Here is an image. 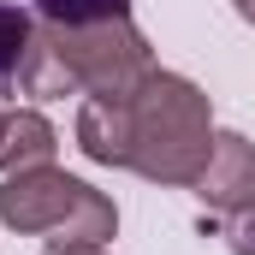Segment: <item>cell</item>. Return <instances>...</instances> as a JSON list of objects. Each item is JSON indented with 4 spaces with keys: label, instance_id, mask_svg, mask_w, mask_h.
I'll list each match as a JSON object with an SVG mask.
<instances>
[{
    "label": "cell",
    "instance_id": "1",
    "mask_svg": "<svg viewBox=\"0 0 255 255\" xmlns=\"http://www.w3.org/2000/svg\"><path fill=\"white\" fill-rule=\"evenodd\" d=\"M77 148L95 166H130L148 184L190 190L214 154V107L178 71H148L125 101L89 95L77 107Z\"/></svg>",
    "mask_w": 255,
    "mask_h": 255
},
{
    "label": "cell",
    "instance_id": "2",
    "mask_svg": "<svg viewBox=\"0 0 255 255\" xmlns=\"http://www.w3.org/2000/svg\"><path fill=\"white\" fill-rule=\"evenodd\" d=\"M148 71H154V48H148V36L130 18H107V24H36L18 83L30 95H42V101H60V95L125 101Z\"/></svg>",
    "mask_w": 255,
    "mask_h": 255
},
{
    "label": "cell",
    "instance_id": "3",
    "mask_svg": "<svg viewBox=\"0 0 255 255\" xmlns=\"http://www.w3.org/2000/svg\"><path fill=\"white\" fill-rule=\"evenodd\" d=\"M0 226L42 232L54 255H77V250H107V238L119 232V208L95 184L71 178L60 166H36V172H6Z\"/></svg>",
    "mask_w": 255,
    "mask_h": 255
},
{
    "label": "cell",
    "instance_id": "4",
    "mask_svg": "<svg viewBox=\"0 0 255 255\" xmlns=\"http://www.w3.org/2000/svg\"><path fill=\"white\" fill-rule=\"evenodd\" d=\"M196 202L208 208V214H238L244 202L255 196V142L244 130H214V154H208V166H202V178L190 184Z\"/></svg>",
    "mask_w": 255,
    "mask_h": 255
},
{
    "label": "cell",
    "instance_id": "5",
    "mask_svg": "<svg viewBox=\"0 0 255 255\" xmlns=\"http://www.w3.org/2000/svg\"><path fill=\"white\" fill-rule=\"evenodd\" d=\"M54 154H60V130L42 113H6V136H0V166L6 172L54 166Z\"/></svg>",
    "mask_w": 255,
    "mask_h": 255
},
{
    "label": "cell",
    "instance_id": "6",
    "mask_svg": "<svg viewBox=\"0 0 255 255\" xmlns=\"http://www.w3.org/2000/svg\"><path fill=\"white\" fill-rule=\"evenodd\" d=\"M30 12L24 6H6L0 0V101L12 95V83H18V71H24V54H30Z\"/></svg>",
    "mask_w": 255,
    "mask_h": 255
},
{
    "label": "cell",
    "instance_id": "7",
    "mask_svg": "<svg viewBox=\"0 0 255 255\" xmlns=\"http://www.w3.org/2000/svg\"><path fill=\"white\" fill-rule=\"evenodd\" d=\"M42 24H107V18H130V0H36Z\"/></svg>",
    "mask_w": 255,
    "mask_h": 255
},
{
    "label": "cell",
    "instance_id": "8",
    "mask_svg": "<svg viewBox=\"0 0 255 255\" xmlns=\"http://www.w3.org/2000/svg\"><path fill=\"white\" fill-rule=\"evenodd\" d=\"M226 244H232V255H255V196L238 214H226Z\"/></svg>",
    "mask_w": 255,
    "mask_h": 255
},
{
    "label": "cell",
    "instance_id": "9",
    "mask_svg": "<svg viewBox=\"0 0 255 255\" xmlns=\"http://www.w3.org/2000/svg\"><path fill=\"white\" fill-rule=\"evenodd\" d=\"M232 6H238V18H244V24H255V0H232Z\"/></svg>",
    "mask_w": 255,
    "mask_h": 255
},
{
    "label": "cell",
    "instance_id": "10",
    "mask_svg": "<svg viewBox=\"0 0 255 255\" xmlns=\"http://www.w3.org/2000/svg\"><path fill=\"white\" fill-rule=\"evenodd\" d=\"M0 136H6V107H0Z\"/></svg>",
    "mask_w": 255,
    "mask_h": 255
},
{
    "label": "cell",
    "instance_id": "11",
    "mask_svg": "<svg viewBox=\"0 0 255 255\" xmlns=\"http://www.w3.org/2000/svg\"><path fill=\"white\" fill-rule=\"evenodd\" d=\"M77 255H107V250H77Z\"/></svg>",
    "mask_w": 255,
    "mask_h": 255
}]
</instances>
